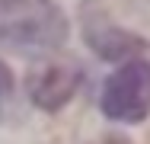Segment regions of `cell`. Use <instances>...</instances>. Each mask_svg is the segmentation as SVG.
<instances>
[{
    "label": "cell",
    "instance_id": "obj_1",
    "mask_svg": "<svg viewBox=\"0 0 150 144\" xmlns=\"http://www.w3.org/2000/svg\"><path fill=\"white\" fill-rule=\"evenodd\" d=\"M67 38V16L54 0H0V51L48 55Z\"/></svg>",
    "mask_w": 150,
    "mask_h": 144
},
{
    "label": "cell",
    "instance_id": "obj_2",
    "mask_svg": "<svg viewBox=\"0 0 150 144\" xmlns=\"http://www.w3.org/2000/svg\"><path fill=\"white\" fill-rule=\"evenodd\" d=\"M105 118L137 125L150 115V61L134 58L121 64L118 71L105 80L102 99H99Z\"/></svg>",
    "mask_w": 150,
    "mask_h": 144
},
{
    "label": "cell",
    "instance_id": "obj_3",
    "mask_svg": "<svg viewBox=\"0 0 150 144\" xmlns=\"http://www.w3.org/2000/svg\"><path fill=\"white\" fill-rule=\"evenodd\" d=\"M83 80V74L70 64H48L42 71L29 74L26 90H29V99L45 109V112H58L61 106H67L77 93V86Z\"/></svg>",
    "mask_w": 150,
    "mask_h": 144
},
{
    "label": "cell",
    "instance_id": "obj_4",
    "mask_svg": "<svg viewBox=\"0 0 150 144\" xmlns=\"http://www.w3.org/2000/svg\"><path fill=\"white\" fill-rule=\"evenodd\" d=\"M83 19H86V23H83V35H86L90 48L99 58H105V61L128 58V55H134V51L144 48V38H141V35L118 29L99 6H83Z\"/></svg>",
    "mask_w": 150,
    "mask_h": 144
},
{
    "label": "cell",
    "instance_id": "obj_5",
    "mask_svg": "<svg viewBox=\"0 0 150 144\" xmlns=\"http://www.w3.org/2000/svg\"><path fill=\"white\" fill-rule=\"evenodd\" d=\"M10 93H13V71L0 61V109H3V103L10 99Z\"/></svg>",
    "mask_w": 150,
    "mask_h": 144
},
{
    "label": "cell",
    "instance_id": "obj_6",
    "mask_svg": "<svg viewBox=\"0 0 150 144\" xmlns=\"http://www.w3.org/2000/svg\"><path fill=\"white\" fill-rule=\"evenodd\" d=\"M105 144H128L125 138H105Z\"/></svg>",
    "mask_w": 150,
    "mask_h": 144
}]
</instances>
